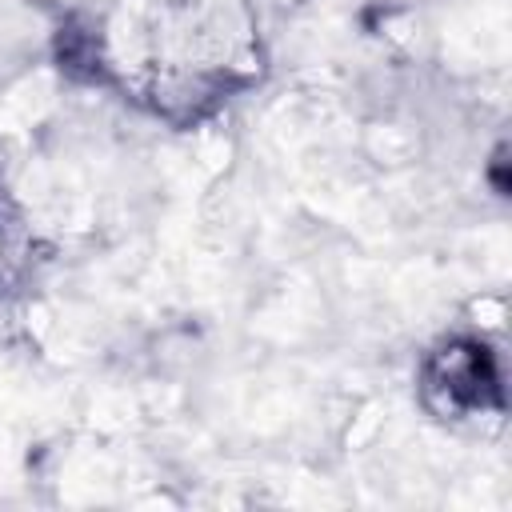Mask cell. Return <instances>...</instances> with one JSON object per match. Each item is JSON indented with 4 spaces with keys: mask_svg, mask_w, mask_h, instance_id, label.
I'll use <instances>...</instances> for the list:
<instances>
[{
    "mask_svg": "<svg viewBox=\"0 0 512 512\" xmlns=\"http://www.w3.org/2000/svg\"><path fill=\"white\" fill-rule=\"evenodd\" d=\"M424 396L440 416H464L488 404H500V376L480 344H448L424 368Z\"/></svg>",
    "mask_w": 512,
    "mask_h": 512,
    "instance_id": "obj_1",
    "label": "cell"
},
{
    "mask_svg": "<svg viewBox=\"0 0 512 512\" xmlns=\"http://www.w3.org/2000/svg\"><path fill=\"white\" fill-rule=\"evenodd\" d=\"M16 264H20V252L12 248V220H8V208L0 204V284L16 272Z\"/></svg>",
    "mask_w": 512,
    "mask_h": 512,
    "instance_id": "obj_2",
    "label": "cell"
}]
</instances>
